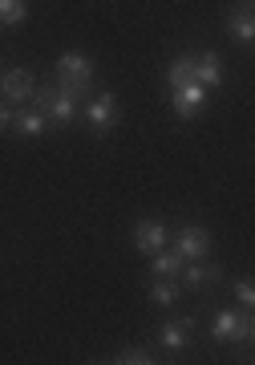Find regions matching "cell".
Returning a JSON list of instances; mask_svg holds the SVG:
<instances>
[{
  "label": "cell",
  "instance_id": "cell-2",
  "mask_svg": "<svg viewBox=\"0 0 255 365\" xmlns=\"http://www.w3.org/2000/svg\"><path fill=\"white\" fill-rule=\"evenodd\" d=\"M33 98H37V110L49 118L53 126H69V122L77 118V98H69L57 81L37 86V90H33Z\"/></svg>",
  "mask_w": 255,
  "mask_h": 365
},
{
  "label": "cell",
  "instance_id": "cell-7",
  "mask_svg": "<svg viewBox=\"0 0 255 365\" xmlns=\"http://www.w3.org/2000/svg\"><path fill=\"white\" fill-rule=\"evenodd\" d=\"M85 118H90L93 134H110L118 126V98L114 93H98V98L85 106Z\"/></svg>",
  "mask_w": 255,
  "mask_h": 365
},
{
  "label": "cell",
  "instance_id": "cell-18",
  "mask_svg": "<svg viewBox=\"0 0 255 365\" xmlns=\"http://www.w3.org/2000/svg\"><path fill=\"white\" fill-rule=\"evenodd\" d=\"M114 361H122V365H150L154 357H150V349H142V345H126Z\"/></svg>",
  "mask_w": 255,
  "mask_h": 365
},
{
  "label": "cell",
  "instance_id": "cell-9",
  "mask_svg": "<svg viewBox=\"0 0 255 365\" xmlns=\"http://www.w3.org/2000/svg\"><path fill=\"white\" fill-rule=\"evenodd\" d=\"M194 81L203 86V90H219L223 86V57L215 49H207L194 57Z\"/></svg>",
  "mask_w": 255,
  "mask_h": 365
},
{
  "label": "cell",
  "instance_id": "cell-3",
  "mask_svg": "<svg viewBox=\"0 0 255 365\" xmlns=\"http://www.w3.org/2000/svg\"><path fill=\"white\" fill-rule=\"evenodd\" d=\"M251 337H255V321L251 313H235V309H219L211 317V341L227 345V341H243L251 349Z\"/></svg>",
  "mask_w": 255,
  "mask_h": 365
},
{
  "label": "cell",
  "instance_id": "cell-14",
  "mask_svg": "<svg viewBox=\"0 0 255 365\" xmlns=\"http://www.w3.org/2000/svg\"><path fill=\"white\" fill-rule=\"evenodd\" d=\"M187 81H194V53H179V57L170 61V69H166V86H170V90H179Z\"/></svg>",
  "mask_w": 255,
  "mask_h": 365
},
{
  "label": "cell",
  "instance_id": "cell-15",
  "mask_svg": "<svg viewBox=\"0 0 255 365\" xmlns=\"http://www.w3.org/2000/svg\"><path fill=\"white\" fill-rule=\"evenodd\" d=\"M179 297H182V284L175 280V276H158V280H154V288H150V300L158 304V309H170V304H175Z\"/></svg>",
  "mask_w": 255,
  "mask_h": 365
},
{
  "label": "cell",
  "instance_id": "cell-20",
  "mask_svg": "<svg viewBox=\"0 0 255 365\" xmlns=\"http://www.w3.org/2000/svg\"><path fill=\"white\" fill-rule=\"evenodd\" d=\"M9 122H13V110H9V102H0V130H4Z\"/></svg>",
  "mask_w": 255,
  "mask_h": 365
},
{
  "label": "cell",
  "instance_id": "cell-10",
  "mask_svg": "<svg viewBox=\"0 0 255 365\" xmlns=\"http://www.w3.org/2000/svg\"><path fill=\"white\" fill-rule=\"evenodd\" d=\"M194 333V317H179V321H166L162 333H158V345L170 353H182L187 349V341H191Z\"/></svg>",
  "mask_w": 255,
  "mask_h": 365
},
{
  "label": "cell",
  "instance_id": "cell-1",
  "mask_svg": "<svg viewBox=\"0 0 255 365\" xmlns=\"http://www.w3.org/2000/svg\"><path fill=\"white\" fill-rule=\"evenodd\" d=\"M57 86H61L69 98H85L93 90V61L85 53H61L57 57Z\"/></svg>",
  "mask_w": 255,
  "mask_h": 365
},
{
  "label": "cell",
  "instance_id": "cell-8",
  "mask_svg": "<svg viewBox=\"0 0 255 365\" xmlns=\"http://www.w3.org/2000/svg\"><path fill=\"white\" fill-rule=\"evenodd\" d=\"M134 248H138L142 256H154L158 248H166V223L162 220L134 223Z\"/></svg>",
  "mask_w": 255,
  "mask_h": 365
},
{
  "label": "cell",
  "instance_id": "cell-5",
  "mask_svg": "<svg viewBox=\"0 0 255 365\" xmlns=\"http://www.w3.org/2000/svg\"><path fill=\"white\" fill-rule=\"evenodd\" d=\"M207 93L199 81H187V86H179V90H170V106H175V114L182 118V122H191V118H199L207 110Z\"/></svg>",
  "mask_w": 255,
  "mask_h": 365
},
{
  "label": "cell",
  "instance_id": "cell-17",
  "mask_svg": "<svg viewBox=\"0 0 255 365\" xmlns=\"http://www.w3.org/2000/svg\"><path fill=\"white\" fill-rule=\"evenodd\" d=\"M25 16H28L25 0H0V25H21Z\"/></svg>",
  "mask_w": 255,
  "mask_h": 365
},
{
  "label": "cell",
  "instance_id": "cell-11",
  "mask_svg": "<svg viewBox=\"0 0 255 365\" xmlns=\"http://www.w3.org/2000/svg\"><path fill=\"white\" fill-rule=\"evenodd\" d=\"M179 272H182V288H211V284H219V264H211V260H187Z\"/></svg>",
  "mask_w": 255,
  "mask_h": 365
},
{
  "label": "cell",
  "instance_id": "cell-4",
  "mask_svg": "<svg viewBox=\"0 0 255 365\" xmlns=\"http://www.w3.org/2000/svg\"><path fill=\"white\" fill-rule=\"evenodd\" d=\"M175 252L182 260H207L211 256V232L199 223H179L175 227Z\"/></svg>",
  "mask_w": 255,
  "mask_h": 365
},
{
  "label": "cell",
  "instance_id": "cell-16",
  "mask_svg": "<svg viewBox=\"0 0 255 365\" xmlns=\"http://www.w3.org/2000/svg\"><path fill=\"white\" fill-rule=\"evenodd\" d=\"M182 264H187V260H182L179 252H166V248H158V252L150 256V272H154V276H179V268H182Z\"/></svg>",
  "mask_w": 255,
  "mask_h": 365
},
{
  "label": "cell",
  "instance_id": "cell-12",
  "mask_svg": "<svg viewBox=\"0 0 255 365\" xmlns=\"http://www.w3.org/2000/svg\"><path fill=\"white\" fill-rule=\"evenodd\" d=\"M227 33L235 41H243V45H251V37H255V21H251V4H247V0H243L239 9H235V13L227 16Z\"/></svg>",
  "mask_w": 255,
  "mask_h": 365
},
{
  "label": "cell",
  "instance_id": "cell-13",
  "mask_svg": "<svg viewBox=\"0 0 255 365\" xmlns=\"http://www.w3.org/2000/svg\"><path fill=\"white\" fill-rule=\"evenodd\" d=\"M13 126L21 138H41L45 126H49V118L41 114V110H21V114H13Z\"/></svg>",
  "mask_w": 255,
  "mask_h": 365
},
{
  "label": "cell",
  "instance_id": "cell-6",
  "mask_svg": "<svg viewBox=\"0 0 255 365\" xmlns=\"http://www.w3.org/2000/svg\"><path fill=\"white\" fill-rule=\"evenodd\" d=\"M33 90H37V81H33V73L28 69H9L4 78H0V93H4V102L9 106H25L28 98H33Z\"/></svg>",
  "mask_w": 255,
  "mask_h": 365
},
{
  "label": "cell",
  "instance_id": "cell-19",
  "mask_svg": "<svg viewBox=\"0 0 255 365\" xmlns=\"http://www.w3.org/2000/svg\"><path fill=\"white\" fill-rule=\"evenodd\" d=\"M231 292H235V300H239L243 309H251V304H255V284L247 280V276H239V280L231 284Z\"/></svg>",
  "mask_w": 255,
  "mask_h": 365
}]
</instances>
